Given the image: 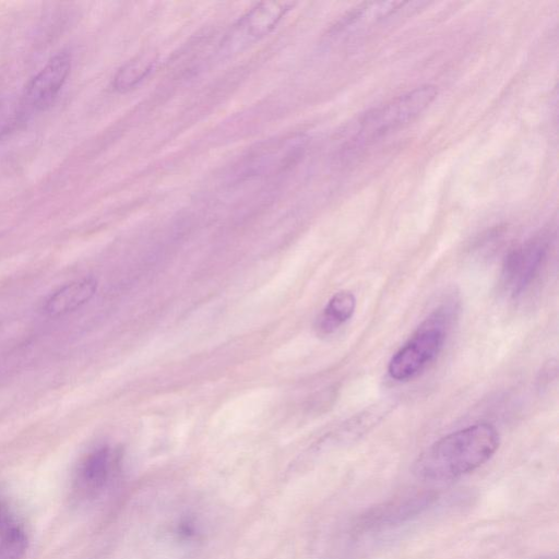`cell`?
Returning a JSON list of instances; mask_svg holds the SVG:
<instances>
[{"mask_svg":"<svg viewBox=\"0 0 559 559\" xmlns=\"http://www.w3.org/2000/svg\"><path fill=\"white\" fill-rule=\"evenodd\" d=\"M499 433L489 423H476L451 432L427 448L414 473L425 480H450L485 464L499 448Z\"/></svg>","mask_w":559,"mask_h":559,"instance_id":"1","label":"cell"},{"mask_svg":"<svg viewBox=\"0 0 559 559\" xmlns=\"http://www.w3.org/2000/svg\"><path fill=\"white\" fill-rule=\"evenodd\" d=\"M435 85H420L367 111L354 124L341 158L352 159L368 146L416 119L436 99Z\"/></svg>","mask_w":559,"mask_h":559,"instance_id":"2","label":"cell"},{"mask_svg":"<svg viewBox=\"0 0 559 559\" xmlns=\"http://www.w3.org/2000/svg\"><path fill=\"white\" fill-rule=\"evenodd\" d=\"M454 309L441 306L431 312L409 340L392 356L388 372L396 381H407L431 364L443 347Z\"/></svg>","mask_w":559,"mask_h":559,"instance_id":"3","label":"cell"},{"mask_svg":"<svg viewBox=\"0 0 559 559\" xmlns=\"http://www.w3.org/2000/svg\"><path fill=\"white\" fill-rule=\"evenodd\" d=\"M120 455L108 445L88 452L79 463L72 479V493L80 501L103 496L120 473Z\"/></svg>","mask_w":559,"mask_h":559,"instance_id":"4","label":"cell"},{"mask_svg":"<svg viewBox=\"0 0 559 559\" xmlns=\"http://www.w3.org/2000/svg\"><path fill=\"white\" fill-rule=\"evenodd\" d=\"M550 247L548 235L540 234L511 250L504 259L501 283L511 296L524 293L540 273Z\"/></svg>","mask_w":559,"mask_h":559,"instance_id":"5","label":"cell"},{"mask_svg":"<svg viewBox=\"0 0 559 559\" xmlns=\"http://www.w3.org/2000/svg\"><path fill=\"white\" fill-rule=\"evenodd\" d=\"M436 496L431 492H416L374 507L360 516L357 527L361 531H380L419 514L428 508Z\"/></svg>","mask_w":559,"mask_h":559,"instance_id":"6","label":"cell"},{"mask_svg":"<svg viewBox=\"0 0 559 559\" xmlns=\"http://www.w3.org/2000/svg\"><path fill=\"white\" fill-rule=\"evenodd\" d=\"M71 70V56L61 51L49 59L45 67L26 86V103L36 110H44L52 104Z\"/></svg>","mask_w":559,"mask_h":559,"instance_id":"7","label":"cell"},{"mask_svg":"<svg viewBox=\"0 0 559 559\" xmlns=\"http://www.w3.org/2000/svg\"><path fill=\"white\" fill-rule=\"evenodd\" d=\"M292 2H262L249 11L235 26L227 46L236 48L269 34L293 8Z\"/></svg>","mask_w":559,"mask_h":559,"instance_id":"8","label":"cell"},{"mask_svg":"<svg viewBox=\"0 0 559 559\" xmlns=\"http://www.w3.org/2000/svg\"><path fill=\"white\" fill-rule=\"evenodd\" d=\"M97 289L93 277L72 281L52 293L44 305V312L50 318L63 317L90 301Z\"/></svg>","mask_w":559,"mask_h":559,"instance_id":"9","label":"cell"},{"mask_svg":"<svg viewBox=\"0 0 559 559\" xmlns=\"http://www.w3.org/2000/svg\"><path fill=\"white\" fill-rule=\"evenodd\" d=\"M404 2H367L358 5L345 16L334 27V34H348L361 31L401 10Z\"/></svg>","mask_w":559,"mask_h":559,"instance_id":"10","label":"cell"},{"mask_svg":"<svg viewBox=\"0 0 559 559\" xmlns=\"http://www.w3.org/2000/svg\"><path fill=\"white\" fill-rule=\"evenodd\" d=\"M27 545L22 523L10 507L0 501V559H21Z\"/></svg>","mask_w":559,"mask_h":559,"instance_id":"11","label":"cell"},{"mask_svg":"<svg viewBox=\"0 0 559 559\" xmlns=\"http://www.w3.org/2000/svg\"><path fill=\"white\" fill-rule=\"evenodd\" d=\"M356 308V298L349 290H341L332 296L318 317L316 329L321 334H331L348 321Z\"/></svg>","mask_w":559,"mask_h":559,"instance_id":"12","label":"cell"},{"mask_svg":"<svg viewBox=\"0 0 559 559\" xmlns=\"http://www.w3.org/2000/svg\"><path fill=\"white\" fill-rule=\"evenodd\" d=\"M155 62V57L148 52L129 60L115 74L114 88L121 93L134 88L152 72Z\"/></svg>","mask_w":559,"mask_h":559,"instance_id":"13","label":"cell"},{"mask_svg":"<svg viewBox=\"0 0 559 559\" xmlns=\"http://www.w3.org/2000/svg\"><path fill=\"white\" fill-rule=\"evenodd\" d=\"M204 530L205 525L200 515L188 512L179 516L174 526L173 535L175 542L180 545L191 546L201 542Z\"/></svg>","mask_w":559,"mask_h":559,"instance_id":"14","label":"cell"},{"mask_svg":"<svg viewBox=\"0 0 559 559\" xmlns=\"http://www.w3.org/2000/svg\"><path fill=\"white\" fill-rule=\"evenodd\" d=\"M2 336V325L0 323V337Z\"/></svg>","mask_w":559,"mask_h":559,"instance_id":"15","label":"cell"},{"mask_svg":"<svg viewBox=\"0 0 559 559\" xmlns=\"http://www.w3.org/2000/svg\"><path fill=\"white\" fill-rule=\"evenodd\" d=\"M0 133H1V131H0Z\"/></svg>","mask_w":559,"mask_h":559,"instance_id":"16","label":"cell"}]
</instances>
